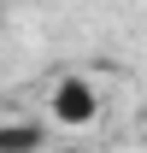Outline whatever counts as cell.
Masks as SVG:
<instances>
[{
    "mask_svg": "<svg viewBox=\"0 0 147 153\" xmlns=\"http://www.w3.org/2000/svg\"><path fill=\"white\" fill-rule=\"evenodd\" d=\"M47 118L65 124V130H88L94 118H100V88H94L88 76H59L53 94H47Z\"/></svg>",
    "mask_w": 147,
    "mask_h": 153,
    "instance_id": "1",
    "label": "cell"
},
{
    "mask_svg": "<svg viewBox=\"0 0 147 153\" xmlns=\"http://www.w3.org/2000/svg\"><path fill=\"white\" fill-rule=\"evenodd\" d=\"M47 141L41 124H0V153H36Z\"/></svg>",
    "mask_w": 147,
    "mask_h": 153,
    "instance_id": "2",
    "label": "cell"
},
{
    "mask_svg": "<svg viewBox=\"0 0 147 153\" xmlns=\"http://www.w3.org/2000/svg\"><path fill=\"white\" fill-rule=\"evenodd\" d=\"M0 24H6V6H0Z\"/></svg>",
    "mask_w": 147,
    "mask_h": 153,
    "instance_id": "3",
    "label": "cell"
}]
</instances>
